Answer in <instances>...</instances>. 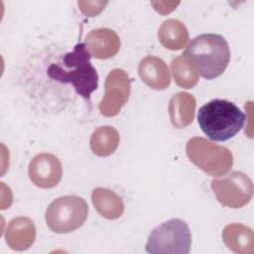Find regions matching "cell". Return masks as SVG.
Masks as SVG:
<instances>
[{
    "instance_id": "6da1fadb",
    "label": "cell",
    "mask_w": 254,
    "mask_h": 254,
    "mask_svg": "<svg viewBox=\"0 0 254 254\" xmlns=\"http://www.w3.org/2000/svg\"><path fill=\"white\" fill-rule=\"evenodd\" d=\"M186 61L205 79L221 75L230 61L227 41L218 34H201L193 38L183 54Z\"/></svg>"
},
{
    "instance_id": "277c9868",
    "label": "cell",
    "mask_w": 254,
    "mask_h": 254,
    "mask_svg": "<svg viewBox=\"0 0 254 254\" xmlns=\"http://www.w3.org/2000/svg\"><path fill=\"white\" fill-rule=\"evenodd\" d=\"M190 244L189 225L182 219L172 218L152 230L146 243V251L151 254H188Z\"/></svg>"
},
{
    "instance_id": "7a4b0ae2",
    "label": "cell",
    "mask_w": 254,
    "mask_h": 254,
    "mask_svg": "<svg viewBox=\"0 0 254 254\" xmlns=\"http://www.w3.org/2000/svg\"><path fill=\"white\" fill-rule=\"evenodd\" d=\"M90 58L85 44L78 43L71 52L64 56L61 63L49 66L48 75L54 80L71 83L79 95L89 99L98 86V74Z\"/></svg>"
},
{
    "instance_id": "ba28073f",
    "label": "cell",
    "mask_w": 254,
    "mask_h": 254,
    "mask_svg": "<svg viewBox=\"0 0 254 254\" xmlns=\"http://www.w3.org/2000/svg\"><path fill=\"white\" fill-rule=\"evenodd\" d=\"M130 87V79L123 69L111 70L105 80L104 97L99 103L100 113L106 117L117 115L128 101Z\"/></svg>"
},
{
    "instance_id": "52a82bcc",
    "label": "cell",
    "mask_w": 254,
    "mask_h": 254,
    "mask_svg": "<svg viewBox=\"0 0 254 254\" xmlns=\"http://www.w3.org/2000/svg\"><path fill=\"white\" fill-rule=\"evenodd\" d=\"M211 189L217 200L224 206L239 208L253 196V184L244 173L233 171L223 178L211 181Z\"/></svg>"
},
{
    "instance_id": "8fae6325",
    "label": "cell",
    "mask_w": 254,
    "mask_h": 254,
    "mask_svg": "<svg viewBox=\"0 0 254 254\" xmlns=\"http://www.w3.org/2000/svg\"><path fill=\"white\" fill-rule=\"evenodd\" d=\"M139 76L149 87L157 90L167 88L171 83V75L166 63L158 57L144 58L138 66Z\"/></svg>"
},
{
    "instance_id": "ac0fdd59",
    "label": "cell",
    "mask_w": 254,
    "mask_h": 254,
    "mask_svg": "<svg viewBox=\"0 0 254 254\" xmlns=\"http://www.w3.org/2000/svg\"><path fill=\"white\" fill-rule=\"evenodd\" d=\"M171 67L176 83L184 88H191L198 81V73L182 56L177 57L171 63Z\"/></svg>"
},
{
    "instance_id": "30bf717a",
    "label": "cell",
    "mask_w": 254,
    "mask_h": 254,
    "mask_svg": "<svg viewBox=\"0 0 254 254\" xmlns=\"http://www.w3.org/2000/svg\"><path fill=\"white\" fill-rule=\"evenodd\" d=\"M85 46L90 56L106 60L114 57L120 49V40L117 34L107 28H98L89 32L85 38Z\"/></svg>"
},
{
    "instance_id": "9a60e30c",
    "label": "cell",
    "mask_w": 254,
    "mask_h": 254,
    "mask_svg": "<svg viewBox=\"0 0 254 254\" xmlns=\"http://www.w3.org/2000/svg\"><path fill=\"white\" fill-rule=\"evenodd\" d=\"M91 198L96 210L107 219H116L123 213L124 204L122 199L108 189H94Z\"/></svg>"
},
{
    "instance_id": "5bb4252c",
    "label": "cell",
    "mask_w": 254,
    "mask_h": 254,
    "mask_svg": "<svg viewBox=\"0 0 254 254\" xmlns=\"http://www.w3.org/2000/svg\"><path fill=\"white\" fill-rule=\"evenodd\" d=\"M222 238L225 245L231 251L240 254H252L253 248V231L242 224L231 223L224 227Z\"/></svg>"
},
{
    "instance_id": "9c48e42d",
    "label": "cell",
    "mask_w": 254,
    "mask_h": 254,
    "mask_svg": "<svg viewBox=\"0 0 254 254\" xmlns=\"http://www.w3.org/2000/svg\"><path fill=\"white\" fill-rule=\"evenodd\" d=\"M62 176V163L59 158L53 154H38L30 162L29 177L32 183L38 188H54L60 183Z\"/></svg>"
},
{
    "instance_id": "e0dca14e",
    "label": "cell",
    "mask_w": 254,
    "mask_h": 254,
    "mask_svg": "<svg viewBox=\"0 0 254 254\" xmlns=\"http://www.w3.org/2000/svg\"><path fill=\"white\" fill-rule=\"evenodd\" d=\"M118 144L119 134L110 126L97 128L90 138V149L93 154L99 157H106L114 153Z\"/></svg>"
},
{
    "instance_id": "3957f363",
    "label": "cell",
    "mask_w": 254,
    "mask_h": 254,
    "mask_svg": "<svg viewBox=\"0 0 254 254\" xmlns=\"http://www.w3.org/2000/svg\"><path fill=\"white\" fill-rule=\"evenodd\" d=\"M245 119L240 108L225 99H213L202 105L197 113L201 131L216 142L233 138L242 129Z\"/></svg>"
},
{
    "instance_id": "8992f818",
    "label": "cell",
    "mask_w": 254,
    "mask_h": 254,
    "mask_svg": "<svg viewBox=\"0 0 254 254\" xmlns=\"http://www.w3.org/2000/svg\"><path fill=\"white\" fill-rule=\"evenodd\" d=\"M186 151L190 161L210 176L224 175L233 164L232 154L227 148L213 144L202 137L189 140Z\"/></svg>"
},
{
    "instance_id": "4fadbf2b",
    "label": "cell",
    "mask_w": 254,
    "mask_h": 254,
    "mask_svg": "<svg viewBox=\"0 0 254 254\" xmlns=\"http://www.w3.org/2000/svg\"><path fill=\"white\" fill-rule=\"evenodd\" d=\"M195 109V99L187 92L174 94L169 103V114L176 128H185L192 122Z\"/></svg>"
},
{
    "instance_id": "7c38bea8",
    "label": "cell",
    "mask_w": 254,
    "mask_h": 254,
    "mask_svg": "<svg viewBox=\"0 0 254 254\" xmlns=\"http://www.w3.org/2000/svg\"><path fill=\"white\" fill-rule=\"evenodd\" d=\"M36 228L28 217H17L10 221L6 231V241L14 250H26L35 241Z\"/></svg>"
},
{
    "instance_id": "5b68a950",
    "label": "cell",
    "mask_w": 254,
    "mask_h": 254,
    "mask_svg": "<svg viewBox=\"0 0 254 254\" xmlns=\"http://www.w3.org/2000/svg\"><path fill=\"white\" fill-rule=\"evenodd\" d=\"M88 205L76 195H64L53 200L46 211V222L56 233H68L83 225L87 218Z\"/></svg>"
},
{
    "instance_id": "2e32d148",
    "label": "cell",
    "mask_w": 254,
    "mask_h": 254,
    "mask_svg": "<svg viewBox=\"0 0 254 254\" xmlns=\"http://www.w3.org/2000/svg\"><path fill=\"white\" fill-rule=\"evenodd\" d=\"M158 38L166 49L178 51L183 49L188 43L189 33L186 26L181 21L170 19L161 25Z\"/></svg>"
}]
</instances>
